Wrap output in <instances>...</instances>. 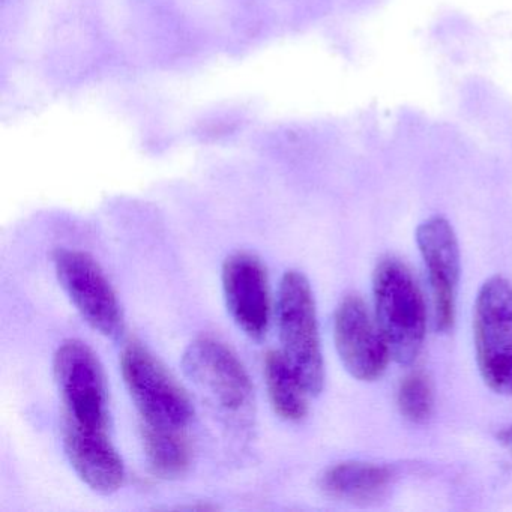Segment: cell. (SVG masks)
I'll list each match as a JSON object with an SVG mask.
<instances>
[{
  "label": "cell",
  "instance_id": "cell-12",
  "mask_svg": "<svg viewBox=\"0 0 512 512\" xmlns=\"http://www.w3.org/2000/svg\"><path fill=\"white\" fill-rule=\"evenodd\" d=\"M392 482L391 469L379 464L350 463L335 464L320 476L319 485L323 493L346 502H373L380 499Z\"/></svg>",
  "mask_w": 512,
  "mask_h": 512
},
{
  "label": "cell",
  "instance_id": "cell-10",
  "mask_svg": "<svg viewBox=\"0 0 512 512\" xmlns=\"http://www.w3.org/2000/svg\"><path fill=\"white\" fill-rule=\"evenodd\" d=\"M227 310L248 337H265L271 320V295L265 266L254 254L227 257L221 272Z\"/></svg>",
  "mask_w": 512,
  "mask_h": 512
},
{
  "label": "cell",
  "instance_id": "cell-9",
  "mask_svg": "<svg viewBox=\"0 0 512 512\" xmlns=\"http://www.w3.org/2000/svg\"><path fill=\"white\" fill-rule=\"evenodd\" d=\"M416 241L427 266L436 328L440 332H448L454 326L455 299L460 280L457 236L445 218L433 217L418 227Z\"/></svg>",
  "mask_w": 512,
  "mask_h": 512
},
{
  "label": "cell",
  "instance_id": "cell-1",
  "mask_svg": "<svg viewBox=\"0 0 512 512\" xmlns=\"http://www.w3.org/2000/svg\"><path fill=\"white\" fill-rule=\"evenodd\" d=\"M377 326L389 353L400 364H410L425 338V308L409 269L397 259L380 260L374 271Z\"/></svg>",
  "mask_w": 512,
  "mask_h": 512
},
{
  "label": "cell",
  "instance_id": "cell-4",
  "mask_svg": "<svg viewBox=\"0 0 512 512\" xmlns=\"http://www.w3.org/2000/svg\"><path fill=\"white\" fill-rule=\"evenodd\" d=\"M121 370L145 424L172 430L188 427L194 415L190 398L149 350L137 343L125 347Z\"/></svg>",
  "mask_w": 512,
  "mask_h": 512
},
{
  "label": "cell",
  "instance_id": "cell-13",
  "mask_svg": "<svg viewBox=\"0 0 512 512\" xmlns=\"http://www.w3.org/2000/svg\"><path fill=\"white\" fill-rule=\"evenodd\" d=\"M265 380L272 409L280 418L298 422L307 416L311 394L281 350L266 353Z\"/></svg>",
  "mask_w": 512,
  "mask_h": 512
},
{
  "label": "cell",
  "instance_id": "cell-11",
  "mask_svg": "<svg viewBox=\"0 0 512 512\" xmlns=\"http://www.w3.org/2000/svg\"><path fill=\"white\" fill-rule=\"evenodd\" d=\"M64 448L79 478L95 493L112 494L124 484V461L106 428L82 427L64 419Z\"/></svg>",
  "mask_w": 512,
  "mask_h": 512
},
{
  "label": "cell",
  "instance_id": "cell-14",
  "mask_svg": "<svg viewBox=\"0 0 512 512\" xmlns=\"http://www.w3.org/2000/svg\"><path fill=\"white\" fill-rule=\"evenodd\" d=\"M184 430L142 425L143 448L149 469L161 479L181 478L190 469L191 449Z\"/></svg>",
  "mask_w": 512,
  "mask_h": 512
},
{
  "label": "cell",
  "instance_id": "cell-7",
  "mask_svg": "<svg viewBox=\"0 0 512 512\" xmlns=\"http://www.w3.org/2000/svg\"><path fill=\"white\" fill-rule=\"evenodd\" d=\"M56 275L82 319L104 337H121L124 314L112 284L91 254L59 248L53 254Z\"/></svg>",
  "mask_w": 512,
  "mask_h": 512
},
{
  "label": "cell",
  "instance_id": "cell-5",
  "mask_svg": "<svg viewBox=\"0 0 512 512\" xmlns=\"http://www.w3.org/2000/svg\"><path fill=\"white\" fill-rule=\"evenodd\" d=\"M475 346L482 379L497 394L512 395V284L485 281L475 307Z\"/></svg>",
  "mask_w": 512,
  "mask_h": 512
},
{
  "label": "cell",
  "instance_id": "cell-16",
  "mask_svg": "<svg viewBox=\"0 0 512 512\" xmlns=\"http://www.w3.org/2000/svg\"><path fill=\"white\" fill-rule=\"evenodd\" d=\"M499 442L508 449L512 454V425L506 427L505 430L500 431L499 436H497Z\"/></svg>",
  "mask_w": 512,
  "mask_h": 512
},
{
  "label": "cell",
  "instance_id": "cell-8",
  "mask_svg": "<svg viewBox=\"0 0 512 512\" xmlns=\"http://www.w3.org/2000/svg\"><path fill=\"white\" fill-rule=\"evenodd\" d=\"M334 337L341 362L355 379L373 382L382 376L391 353L359 296L347 295L338 305Z\"/></svg>",
  "mask_w": 512,
  "mask_h": 512
},
{
  "label": "cell",
  "instance_id": "cell-15",
  "mask_svg": "<svg viewBox=\"0 0 512 512\" xmlns=\"http://www.w3.org/2000/svg\"><path fill=\"white\" fill-rule=\"evenodd\" d=\"M398 407L409 421H427L433 410V391L422 373H412L401 382L398 391Z\"/></svg>",
  "mask_w": 512,
  "mask_h": 512
},
{
  "label": "cell",
  "instance_id": "cell-3",
  "mask_svg": "<svg viewBox=\"0 0 512 512\" xmlns=\"http://www.w3.org/2000/svg\"><path fill=\"white\" fill-rule=\"evenodd\" d=\"M277 323L281 352L295 368L311 395L322 392L325 383L316 304L304 274L287 271L281 278L277 298Z\"/></svg>",
  "mask_w": 512,
  "mask_h": 512
},
{
  "label": "cell",
  "instance_id": "cell-2",
  "mask_svg": "<svg viewBox=\"0 0 512 512\" xmlns=\"http://www.w3.org/2000/svg\"><path fill=\"white\" fill-rule=\"evenodd\" d=\"M182 368L193 385L233 424H248L254 413V388L238 356L209 335L185 349Z\"/></svg>",
  "mask_w": 512,
  "mask_h": 512
},
{
  "label": "cell",
  "instance_id": "cell-6",
  "mask_svg": "<svg viewBox=\"0 0 512 512\" xmlns=\"http://www.w3.org/2000/svg\"><path fill=\"white\" fill-rule=\"evenodd\" d=\"M53 374L64 404V419L89 428L109 427L106 377L97 355L80 340L56 350Z\"/></svg>",
  "mask_w": 512,
  "mask_h": 512
}]
</instances>
